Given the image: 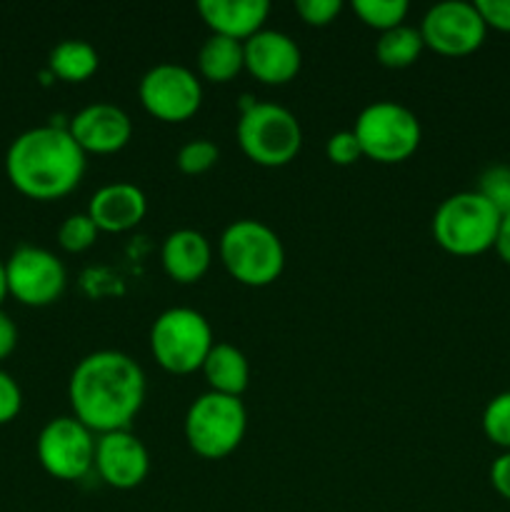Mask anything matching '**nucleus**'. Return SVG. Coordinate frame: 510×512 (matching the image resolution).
Instances as JSON below:
<instances>
[{"label": "nucleus", "mask_w": 510, "mask_h": 512, "mask_svg": "<svg viewBox=\"0 0 510 512\" xmlns=\"http://www.w3.org/2000/svg\"><path fill=\"white\" fill-rule=\"evenodd\" d=\"M5 295H8V280H5V263L0 260V303L5 300Z\"/></svg>", "instance_id": "f704fd0d"}, {"label": "nucleus", "mask_w": 510, "mask_h": 512, "mask_svg": "<svg viewBox=\"0 0 510 512\" xmlns=\"http://www.w3.org/2000/svg\"><path fill=\"white\" fill-rule=\"evenodd\" d=\"M185 443L205 460H223L238 450L248 430L243 400L220 393H203L185 413Z\"/></svg>", "instance_id": "423d86ee"}, {"label": "nucleus", "mask_w": 510, "mask_h": 512, "mask_svg": "<svg viewBox=\"0 0 510 512\" xmlns=\"http://www.w3.org/2000/svg\"><path fill=\"white\" fill-rule=\"evenodd\" d=\"M475 193L483 195L500 215L510 213V165H490L480 173Z\"/></svg>", "instance_id": "a878e982"}, {"label": "nucleus", "mask_w": 510, "mask_h": 512, "mask_svg": "<svg viewBox=\"0 0 510 512\" xmlns=\"http://www.w3.org/2000/svg\"><path fill=\"white\" fill-rule=\"evenodd\" d=\"M140 103L163 123H185L203 103V85L198 75L178 63H160L140 80Z\"/></svg>", "instance_id": "9b49d317"}, {"label": "nucleus", "mask_w": 510, "mask_h": 512, "mask_svg": "<svg viewBox=\"0 0 510 512\" xmlns=\"http://www.w3.org/2000/svg\"><path fill=\"white\" fill-rule=\"evenodd\" d=\"M70 408L90 433L130 430L145 403V373L120 350H95L70 373Z\"/></svg>", "instance_id": "f257e3e1"}, {"label": "nucleus", "mask_w": 510, "mask_h": 512, "mask_svg": "<svg viewBox=\"0 0 510 512\" xmlns=\"http://www.w3.org/2000/svg\"><path fill=\"white\" fill-rule=\"evenodd\" d=\"M218 253L230 278L248 288H268L283 275L285 248L270 225L240 218L223 230Z\"/></svg>", "instance_id": "7ed1b4c3"}, {"label": "nucleus", "mask_w": 510, "mask_h": 512, "mask_svg": "<svg viewBox=\"0 0 510 512\" xmlns=\"http://www.w3.org/2000/svg\"><path fill=\"white\" fill-rule=\"evenodd\" d=\"M240 150L263 168H283L303 148V128L288 108L275 103H245L235 128Z\"/></svg>", "instance_id": "39448f33"}, {"label": "nucleus", "mask_w": 510, "mask_h": 512, "mask_svg": "<svg viewBox=\"0 0 510 512\" xmlns=\"http://www.w3.org/2000/svg\"><path fill=\"white\" fill-rule=\"evenodd\" d=\"M5 173L28 198L58 200L73 193L83 180L85 153L68 128L38 125L8 145Z\"/></svg>", "instance_id": "f03ea898"}, {"label": "nucleus", "mask_w": 510, "mask_h": 512, "mask_svg": "<svg viewBox=\"0 0 510 512\" xmlns=\"http://www.w3.org/2000/svg\"><path fill=\"white\" fill-rule=\"evenodd\" d=\"M8 293L30 308L53 305L63 295L68 273L63 260L40 245H18L5 260Z\"/></svg>", "instance_id": "9d476101"}, {"label": "nucleus", "mask_w": 510, "mask_h": 512, "mask_svg": "<svg viewBox=\"0 0 510 512\" xmlns=\"http://www.w3.org/2000/svg\"><path fill=\"white\" fill-rule=\"evenodd\" d=\"M35 453L45 473L55 480H80L93 470L95 438L78 418L60 415L48 420L35 440Z\"/></svg>", "instance_id": "1a4fd4ad"}, {"label": "nucleus", "mask_w": 510, "mask_h": 512, "mask_svg": "<svg viewBox=\"0 0 510 512\" xmlns=\"http://www.w3.org/2000/svg\"><path fill=\"white\" fill-rule=\"evenodd\" d=\"M423 38H420L418 28H410V25H398L393 30H385L380 33V38L375 40V58L380 60V65L393 70L410 68L415 60L423 53Z\"/></svg>", "instance_id": "4be33fe9"}, {"label": "nucleus", "mask_w": 510, "mask_h": 512, "mask_svg": "<svg viewBox=\"0 0 510 512\" xmlns=\"http://www.w3.org/2000/svg\"><path fill=\"white\" fill-rule=\"evenodd\" d=\"M215 345L208 318L193 308H168L150 328V353L155 363L173 375H190L203 368Z\"/></svg>", "instance_id": "0eeeda50"}, {"label": "nucleus", "mask_w": 510, "mask_h": 512, "mask_svg": "<svg viewBox=\"0 0 510 512\" xmlns=\"http://www.w3.org/2000/svg\"><path fill=\"white\" fill-rule=\"evenodd\" d=\"M343 10L340 0H298L295 3V13L300 15L305 25H313V28H325V25L333 23L335 18Z\"/></svg>", "instance_id": "cd10ccee"}, {"label": "nucleus", "mask_w": 510, "mask_h": 512, "mask_svg": "<svg viewBox=\"0 0 510 512\" xmlns=\"http://www.w3.org/2000/svg\"><path fill=\"white\" fill-rule=\"evenodd\" d=\"M493 250L498 253V258L503 260L505 265H510V213L500 218L498 235H495Z\"/></svg>", "instance_id": "72a5a7b5"}, {"label": "nucleus", "mask_w": 510, "mask_h": 512, "mask_svg": "<svg viewBox=\"0 0 510 512\" xmlns=\"http://www.w3.org/2000/svg\"><path fill=\"white\" fill-rule=\"evenodd\" d=\"M353 133L363 150V158L383 165L408 160L418 150L423 135L418 115L395 100H378L360 110Z\"/></svg>", "instance_id": "6e6552de"}, {"label": "nucleus", "mask_w": 510, "mask_h": 512, "mask_svg": "<svg viewBox=\"0 0 510 512\" xmlns=\"http://www.w3.org/2000/svg\"><path fill=\"white\" fill-rule=\"evenodd\" d=\"M490 485L500 498L510 503V450L500 453L490 465Z\"/></svg>", "instance_id": "2f4dec72"}, {"label": "nucleus", "mask_w": 510, "mask_h": 512, "mask_svg": "<svg viewBox=\"0 0 510 512\" xmlns=\"http://www.w3.org/2000/svg\"><path fill=\"white\" fill-rule=\"evenodd\" d=\"M325 155H328L333 165H353L363 158V150H360V143L353 130H340V133H333L328 138Z\"/></svg>", "instance_id": "c85d7f7f"}, {"label": "nucleus", "mask_w": 510, "mask_h": 512, "mask_svg": "<svg viewBox=\"0 0 510 512\" xmlns=\"http://www.w3.org/2000/svg\"><path fill=\"white\" fill-rule=\"evenodd\" d=\"M218 158H220L218 145L208 138H198V140H190V143H185L183 148L178 150V155H175V165H178L180 173L185 175H203L218 163Z\"/></svg>", "instance_id": "bb28decb"}, {"label": "nucleus", "mask_w": 510, "mask_h": 512, "mask_svg": "<svg viewBox=\"0 0 510 512\" xmlns=\"http://www.w3.org/2000/svg\"><path fill=\"white\" fill-rule=\"evenodd\" d=\"M203 375L210 393L240 398L250 385V363L243 350L230 343H215L203 363Z\"/></svg>", "instance_id": "6ab92c4d"}, {"label": "nucleus", "mask_w": 510, "mask_h": 512, "mask_svg": "<svg viewBox=\"0 0 510 512\" xmlns=\"http://www.w3.org/2000/svg\"><path fill=\"white\" fill-rule=\"evenodd\" d=\"M483 433L495 448H500L503 453L510 450V390L498 393L495 398L488 400L483 410Z\"/></svg>", "instance_id": "b1692460"}, {"label": "nucleus", "mask_w": 510, "mask_h": 512, "mask_svg": "<svg viewBox=\"0 0 510 512\" xmlns=\"http://www.w3.org/2000/svg\"><path fill=\"white\" fill-rule=\"evenodd\" d=\"M160 260H163V270L170 280L180 285H193L208 273L213 248L203 233L193 228H180L163 240Z\"/></svg>", "instance_id": "a211bd4d"}, {"label": "nucleus", "mask_w": 510, "mask_h": 512, "mask_svg": "<svg viewBox=\"0 0 510 512\" xmlns=\"http://www.w3.org/2000/svg\"><path fill=\"white\" fill-rule=\"evenodd\" d=\"M85 213L100 233H125L143 223L148 213V198L138 185L118 180L95 190Z\"/></svg>", "instance_id": "dca6fc26"}, {"label": "nucleus", "mask_w": 510, "mask_h": 512, "mask_svg": "<svg viewBox=\"0 0 510 512\" xmlns=\"http://www.w3.org/2000/svg\"><path fill=\"white\" fill-rule=\"evenodd\" d=\"M18 345V328L5 310H0V360L8 358Z\"/></svg>", "instance_id": "473e14b6"}, {"label": "nucleus", "mask_w": 510, "mask_h": 512, "mask_svg": "<svg viewBox=\"0 0 510 512\" xmlns=\"http://www.w3.org/2000/svg\"><path fill=\"white\" fill-rule=\"evenodd\" d=\"M245 70L265 85H285L300 73L303 55L288 33L263 28L243 43Z\"/></svg>", "instance_id": "2eb2a0df"}, {"label": "nucleus", "mask_w": 510, "mask_h": 512, "mask_svg": "<svg viewBox=\"0 0 510 512\" xmlns=\"http://www.w3.org/2000/svg\"><path fill=\"white\" fill-rule=\"evenodd\" d=\"M50 73L55 78L65 80V83H85L90 75H95L100 65V55L88 40L68 38L60 40L53 50H50Z\"/></svg>", "instance_id": "412c9836"}, {"label": "nucleus", "mask_w": 510, "mask_h": 512, "mask_svg": "<svg viewBox=\"0 0 510 512\" xmlns=\"http://www.w3.org/2000/svg\"><path fill=\"white\" fill-rule=\"evenodd\" d=\"M198 13L213 35L245 43L260 33L268 20V0H200Z\"/></svg>", "instance_id": "f3484780"}, {"label": "nucleus", "mask_w": 510, "mask_h": 512, "mask_svg": "<svg viewBox=\"0 0 510 512\" xmlns=\"http://www.w3.org/2000/svg\"><path fill=\"white\" fill-rule=\"evenodd\" d=\"M245 70L243 43L210 33L198 50V73L210 83H230Z\"/></svg>", "instance_id": "aec40b11"}, {"label": "nucleus", "mask_w": 510, "mask_h": 512, "mask_svg": "<svg viewBox=\"0 0 510 512\" xmlns=\"http://www.w3.org/2000/svg\"><path fill=\"white\" fill-rule=\"evenodd\" d=\"M475 8L483 18L485 28L510 33V0H475Z\"/></svg>", "instance_id": "7c9ffc66"}, {"label": "nucleus", "mask_w": 510, "mask_h": 512, "mask_svg": "<svg viewBox=\"0 0 510 512\" xmlns=\"http://www.w3.org/2000/svg\"><path fill=\"white\" fill-rule=\"evenodd\" d=\"M410 5L405 0H355L353 13L368 28L385 33L405 23Z\"/></svg>", "instance_id": "5701e85b"}, {"label": "nucleus", "mask_w": 510, "mask_h": 512, "mask_svg": "<svg viewBox=\"0 0 510 512\" xmlns=\"http://www.w3.org/2000/svg\"><path fill=\"white\" fill-rule=\"evenodd\" d=\"M503 215L475 190L455 193L433 215V238L445 253L475 258L493 250Z\"/></svg>", "instance_id": "20e7f679"}, {"label": "nucleus", "mask_w": 510, "mask_h": 512, "mask_svg": "<svg viewBox=\"0 0 510 512\" xmlns=\"http://www.w3.org/2000/svg\"><path fill=\"white\" fill-rule=\"evenodd\" d=\"M100 230L90 220L88 213H73L60 223L58 228V243L60 248L68 253H83V250L93 248L98 240Z\"/></svg>", "instance_id": "393cba45"}, {"label": "nucleus", "mask_w": 510, "mask_h": 512, "mask_svg": "<svg viewBox=\"0 0 510 512\" xmlns=\"http://www.w3.org/2000/svg\"><path fill=\"white\" fill-rule=\"evenodd\" d=\"M418 30L425 48L445 58H463V55L475 53L488 35L475 3H465V0L435 3L423 15Z\"/></svg>", "instance_id": "f8f14e48"}, {"label": "nucleus", "mask_w": 510, "mask_h": 512, "mask_svg": "<svg viewBox=\"0 0 510 512\" xmlns=\"http://www.w3.org/2000/svg\"><path fill=\"white\" fill-rule=\"evenodd\" d=\"M20 408H23V390H20L18 380L0 370V425L18 418Z\"/></svg>", "instance_id": "c756f323"}, {"label": "nucleus", "mask_w": 510, "mask_h": 512, "mask_svg": "<svg viewBox=\"0 0 510 512\" xmlns=\"http://www.w3.org/2000/svg\"><path fill=\"white\" fill-rule=\"evenodd\" d=\"M68 133L85 155H110L123 150L133 138V120L113 103H93L70 118Z\"/></svg>", "instance_id": "4468645a"}, {"label": "nucleus", "mask_w": 510, "mask_h": 512, "mask_svg": "<svg viewBox=\"0 0 510 512\" xmlns=\"http://www.w3.org/2000/svg\"><path fill=\"white\" fill-rule=\"evenodd\" d=\"M93 468L108 488L133 490L150 473L148 448L130 430L105 433L95 440Z\"/></svg>", "instance_id": "ddd939ff"}]
</instances>
